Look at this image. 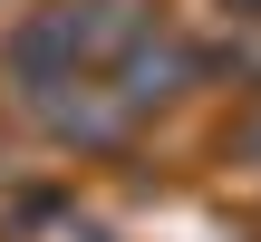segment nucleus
<instances>
[{
  "instance_id": "nucleus-1",
  "label": "nucleus",
  "mask_w": 261,
  "mask_h": 242,
  "mask_svg": "<svg viewBox=\"0 0 261 242\" xmlns=\"http://www.w3.org/2000/svg\"><path fill=\"white\" fill-rule=\"evenodd\" d=\"M126 39H145L136 0H58V10H39V19H19L0 39V68L19 78V97H39L58 78H87L97 58H116Z\"/></svg>"
},
{
  "instance_id": "nucleus-2",
  "label": "nucleus",
  "mask_w": 261,
  "mask_h": 242,
  "mask_svg": "<svg viewBox=\"0 0 261 242\" xmlns=\"http://www.w3.org/2000/svg\"><path fill=\"white\" fill-rule=\"evenodd\" d=\"M107 68H116L107 87H116V107H126V116H145V107L184 97V78H194V58H184L174 39H126V49H116Z\"/></svg>"
},
{
  "instance_id": "nucleus-3",
  "label": "nucleus",
  "mask_w": 261,
  "mask_h": 242,
  "mask_svg": "<svg viewBox=\"0 0 261 242\" xmlns=\"http://www.w3.org/2000/svg\"><path fill=\"white\" fill-rule=\"evenodd\" d=\"M29 107H39V116H48L68 146H116V136L136 126V116L116 107V87H97V78H58V87H39Z\"/></svg>"
},
{
  "instance_id": "nucleus-4",
  "label": "nucleus",
  "mask_w": 261,
  "mask_h": 242,
  "mask_svg": "<svg viewBox=\"0 0 261 242\" xmlns=\"http://www.w3.org/2000/svg\"><path fill=\"white\" fill-rule=\"evenodd\" d=\"M242 146H252V155H261V116H252V126H242Z\"/></svg>"
},
{
  "instance_id": "nucleus-5",
  "label": "nucleus",
  "mask_w": 261,
  "mask_h": 242,
  "mask_svg": "<svg viewBox=\"0 0 261 242\" xmlns=\"http://www.w3.org/2000/svg\"><path fill=\"white\" fill-rule=\"evenodd\" d=\"M242 10H261V0H242Z\"/></svg>"
}]
</instances>
